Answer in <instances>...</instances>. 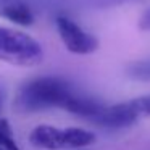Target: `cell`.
<instances>
[{"mask_svg": "<svg viewBox=\"0 0 150 150\" xmlns=\"http://www.w3.org/2000/svg\"><path fill=\"white\" fill-rule=\"evenodd\" d=\"M71 84L60 78L42 76L24 82L16 95V107L21 111H42L49 108H65L74 95Z\"/></svg>", "mask_w": 150, "mask_h": 150, "instance_id": "obj_1", "label": "cell"}, {"mask_svg": "<svg viewBox=\"0 0 150 150\" xmlns=\"http://www.w3.org/2000/svg\"><path fill=\"white\" fill-rule=\"evenodd\" d=\"M42 47L29 34L0 26V62L16 66H34L42 62Z\"/></svg>", "mask_w": 150, "mask_h": 150, "instance_id": "obj_2", "label": "cell"}, {"mask_svg": "<svg viewBox=\"0 0 150 150\" xmlns=\"http://www.w3.org/2000/svg\"><path fill=\"white\" fill-rule=\"evenodd\" d=\"M31 144L44 150H63V149H81L91 145L95 140L92 132L81 127H66L60 129L55 126L42 124L33 129L29 137Z\"/></svg>", "mask_w": 150, "mask_h": 150, "instance_id": "obj_3", "label": "cell"}, {"mask_svg": "<svg viewBox=\"0 0 150 150\" xmlns=\"http://www.w3.org/2000/svg\"><path fill=\"white\" fill-rule=\"evenodd\" d=\"M55 23L60 37H62L63 44L69 52L78 53V55H87V53H92L98 49L97 37L94 34L87 33L86 29H82L71 18L60 15V16H57Z\"/></svg>", "mask_w": 150, "mask_h": 150, "instance_id": "obj_4", "label": "cell"}, {"mask_svg": "<svg viewBox=\"0 0 150 150\" xmlns=\"http://www.w3.org/2000/svg\"><path fill=\"white\" fill-rule=\"evenodd\" d=\"M139 118V111L131 100L124 102V103L110 105V107L103 105V108L92 120V123L98 124L102 127H108V129H123V127L132 126Z\"/></svg>", "mask_w": 150, "mask_h": 150, "instance_id": "obj_5", "label": "cell"}, {"mask_svg": "<svg viewBox=\"0 0 150 150\" xmlns=\"http://www.w3.org/2000/svg\"><path fill=\"white\" fill-rule=\"evenodd\" d=\"M0 16L18 26H31L34 23V13L23 0H0Z\"/></svg>", "mask_w": 150, "mask_h": 150, "instance_id": "obj_6", "label": "cell"}, {"mask_svg": "<svg viewBox=\"0 0 150 150\" xmlns=\"http://www.w3.org/2000/svg\"><path fill=\"white\" fill-rule=\"evenodd\" d=\"M103 108V103H100L98 100L89 97V95H82V94H78L74 92L71 98L68 100V103L65 105V110L69 111L73 115H78L81 118H86V120L92 121L98 113L100 110Z\"/></svg>", "mask_w": 150, "mask_h": 150, "instance_id": "obj_7", "label": "cell"}, {"mask_svg": "<svg viewBox=\"0 0 150 150\" xmlns=\"http://www.w3.org/2000/svg\"><path fill=\"white\" fill-rule=\"evenodd\" d=\"M126 74L136 81H150V60H139L127 66Z\"/></svg>", "mask_w": 150, "mask_h": 150, "instance_id": "obj_8", "label": "cell"}, {"mask_svg": "<svg viewBox=\"0 0 150 150\" xmlns=\"http://www.w3.org/2000/svg\"><path fill=\"white\" fill-rule=\"evenodd\" d=\"M0 150H20L11 126L5 118H0Z\"/></svg>", "mask_w": 150, "mask_h": 150, "instance_id": "obj_9", "label": "cell"}, {"mask_svg": "<svg viewBox=\"0 0 150 150\" xmlns=\"http://www.w3.org/2000/svg\"><path fill=\"white\" fill-rule=\"evenodd\" d=\"M132 103H134V107L137 108L140 116H142V115H150V95L136 98V100H132Z\"/></svg>", "mask_w": 150, "mask_h": 150, "instance_id": "obj_10", "label": "cell"}, {"mask_svg": "<svg viewBox=\"0 0 150 150\" xmlns=\"http://www.w3.org/2000/svg\"><path fill=\"white\" fill-rule=\"evenodd\" d=\"M139 29L140 31H150V8H147L142 13L139 20Z\"/></svg>", "mask_w": 150, "mask_h": 150, "instance_id": "obj_11", "label": "cell"}, {"mask_svg": "<svg viewBox=\"0 0 150 150\" xmlns=\"http://www.w3.org/2000/svg\"><path fill=\"white\" fill-rule=\"evenodd\" d=\"M123 2H129V0H92V4L97 7H110V5H120Z\"/></svg>", "mask_w": 150, "mask_h": 150, "instance_id": "obj_12", "label": "cell"}, {"mask_svg": "<svg viewBox=\"0 0 150 150\" xmlns=\"http://www.w3.org/2000/svg\"><path fill=\"white\" fill-rule=\"evenodd\" d=\"M4 102H5V91H4V87L0 86V110L4 107Z\"/></svg>", "mask_w": 150, "mask_h": 150, "instance_id": "obj_13", "label": "cell"}]
</instances>
